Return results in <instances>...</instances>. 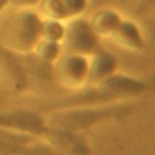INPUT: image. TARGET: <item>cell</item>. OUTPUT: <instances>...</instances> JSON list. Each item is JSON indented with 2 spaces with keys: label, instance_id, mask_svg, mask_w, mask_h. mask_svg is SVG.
<instances>
[{
  "label": "cell",
  "instance_id": "4",
  "mask_svg": "<svg viewBox=\"0 0 155 155\" xmlns=\"http://www.w3.org/2000/svg\"><path fill=\"white\" fill-rule=\"evenodd\" d=\"M88 5L90 0H40L35 8L42 18L68 22L82 16Z\"/></svg>",
  "mask_w": 155,
  "mask_h": 155
},
{
  "label": "cell",
  "instance_id": "6",
  "mask_svg": "<svg viewBox=\"0 0 155 155\" xmlns=\"http://www.w3.org/2000/svg\"><path fill=\"white\" fill-rule=\"evenodd\" d=\"M116 45L130 51H142L145 47V40L143 33L132 18H122L115 31L109 36Z\"/></svg>",
  "mask_w": 155,
  "mask_h": 155
},
{
  "label": "cell",
  "instance_id": "3",
  "mask_svg": "<svg viewBox=\"0 0 155 155\" xmlns=\"http://www.w3.org/2000/svg\"><path fill=\"white\" fill-rule=\"evenodd\" d=\"M56 78L67 88L81 90L88 80V57L63 52L53 64Z\"/></svg>",
  "mask_w": 155,
  "mask_h": 155
},
{
  "label": "cell",
  "instance_id": "7",
  "mask_svg": "<svg viewBox=\"0 0 155 155\" xmlns=\"http://www.w3.org/2000/svg\"><path fill=\"white\" fill-rule=\"evenodd\" d=\"M117 65L119 62L116 57L101 47L88 57V80L86 86L94 85L116 73Z\"/></svg>",
  "mask_w": 155,
  "mask_h": 155
},
{
  "label": "cell",
  "instance_id": "9",
  "mask_svg": "<svg viewBox=\"0 0 155 155\" xmlns=\"http://www.w3.org/2000/svg\"><path fill=\"white\" fill-rule=\"evenodd\" d=\"M122 18L124 17L117 10L111 7H102L88 18V22L96 34L102 39L109 38L115 31Z\"/></svg>",
  "mask_w": 155,
  "mask_h": 155
},
{
  "label": "cell",
  "instance_id": "1",
  "mask_svg": "<svg viewBox=\"0 0 155 155\" xmlns=\"http://www.w3.org/2000/svg\"><path fill=\"white\" fill-rule=\"evenodd\" d=\"M42 17L35 7L7 5L0 12V46L18 53H31L40 40Z\"/></svg>",
  "mask_w": 155,
  "mask_h": 155
},
{
  "label": "cell",
  "instance_id": "5",
  "mask_svg": "<svg viewBox=\"0 0 155 155\" xmlns=\"http://www.w3.org/2000/svg\"><path fill=\"white\" fill-rule=\"evenodd\" d=\"M114 114L111 108H98V109H80L65 111L63 114H58L53 119V125H59L61 128L68 130H80L93 124L107 119Z\"/></svg>",
  "mask_w": 155,
  "mask_h": 155
},
{
  "label": "cell",
  "instance_id": "2",
  "mask_svg": "<svg viewBox=\"0 0 155 155\" xmlns=\"http://www.w3.org/2000/svg\"><path fill=\"white\" fill-rule=\"evenodd\" d=\"M64 52L90 57L101 46V38L92 29L88 19L82 16L65 22V34L62 41Z\"/></svg>",
  "mask_w": 155,
  "mask_h": 155
},
{
  "label": "cell",
  "instance_id": "8",
  "mask_svg": "<svg viewBox=\"0 0 155 155\" xmlns=\"http://www.w3.org/2000/svg\"><path fill=\"white\" fill-rule=\"evenodd\" d=\"M0 125H6L7 127L25 131V132H38L44 133L47 130L45 121L33 113H11V114H0Z\"/></svg>",
  "mask_w": 155,
  "mask_h": 155
},
{
  "label": "cell",
  "instance_id": "10",
  "mask_svg": "<svg viewBox=\"0 0 155 155\" xmlns=\"http://www.w3.org/2000/svg\"><path fill=\"white\" fill-rule=\"evenodd\" d=\"M33 52L36 54V57L41 62L53 65L57 62V59L62 56L64 50H63V46L61 42H54V41L40 39L38 41V44L35 45Z\"/></svg>",
  "mask_w": 155,
  "mask_h": 155
},
{
  "label": "cell",
  "instance_id": "11",
  "mask_svg": "<svg viewBox=\"0 0 155 155\" xmlns=\"http://www.w3.org/2000/svg\"><path fill=\"white\" fill-rule=\"evenodd\" d=\"M64 34H65V22L52 18H42L40 25V39L62 44L64 39Z\"/></svg>",
  "mask_w": 155,
  "mask_h": 155
},
{
  "label": "cell",
  "instance_id": "12",
  "mask_svg": "<svg viewBox=\"0 0 155 155\" xmlns=\"http://www.w3.org/2000/svg\"><path fill=\"white\" fill-rule=\"evenodd\" d=\"M40 0H8L10 5L13 6H24V7H35Z\"/></svg>",
  "mask_w": 155,
  "mask_h": 155
},
{
  "label": "cell",
  "instance_id": "13",
  "mask_svg": "<svg viewBox=\"0 0 155 155\" xmlns=\"http://www.w3.org/2000/svg\"><path fill=\"white\" fill-rule=\"evenodd\" d=\"M8 5V0H0V12Z\"/></svg>",
  "mask_w": 155,
  "mask_h": 155
}]
</instances>
